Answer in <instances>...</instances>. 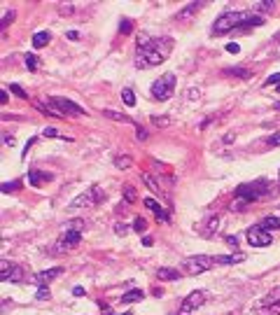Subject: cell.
I'll return each instance as SVG.
<instances>
[{"instance_id":"obj_1","label":"cell","mask_w":280,"mask_h":315,"mask_svg":"<svg viewBox=\"0 0 280 315\" xmlns=\"http://www.w3.org/2000/svg\"><path fill=\"white\" fill-rule=\"evenodd\" d=\"M173 38H147L138 35V54H136V68H154L171 56Z\"/></svg>"},{"instance_id":"obj_2","label":"cell","mask_w":280,"mask_h":315,"mask_svg":"<svg viewBox=\"0 0 280 315\" xmlns=\"http://www.w3.org/2000/svg\"><path fill=\"white\" fill-rule=\"evenodd\" d=\"M264 17L252 14V12H226L222 17H217L213 23V33L215 35H224L229 31H238V28H250V26H261Z\"/></svg>"},{"instance_id":"obj_3","label":"cell","mask_w":280,"mask_h":315,"mask_svg":"<svg viewBox=\"0 0 280 315\" xmlns=\"http://www.w3.org/2000/svg\"><path fill=\"white\" fill-rule=\"evenodd\" d=\"M271 191V187L264 182V180H259V182H248V185H238L236 191H234V196L238 199V203H252V201L261 199V196H266Z\"/></svg>"},{"instance_id":"obj_4","label":"cell","mask_w":280,"mask_h":315,"mask_svg":"<svg viewBox=\"0 0 280 315\" xmlns=\"http://www.w3.org/2000/svg\"><path fill=\"white\" fill-rule=\"evenodd\" d=\"M175 82H178V77L173 73H166L163 77L152 82V89H150L152 96H154L157 101H168L173 96V91H175Z\"/></svg>"},{"instance_id":"obj_5","label":"cell","mask_w":280,"mask_h":315,"mask_svg":"<svg viewBox=\"0 0 280 315\" xmlns=\"http://www.w3.org/2000/svg\"><path fill=\"white\" fill-rule=\"evenodd\" d=\"M215 266V259L213 257H208V254H192V257H187L182 262V269L189 275H199V273H205L210 271Z\"/></svg>"},{"instance_id":"obj_6","label":"cell","mask_w":280,"mask_h":315,"mask_svg":"<svg viewBox=\"0 0 280 315\" xmlns=\"http://www.w3.org/2000/svg\"><path fill=\"white\" fill-rule=\"evenodd\" d=\"M205 301H208V292L205 290H194L192 294L184 296L182 306H180V315H194Z\"/></svg>"},{"instance_id":"obj_7","label":"cell","mask_w":280,"mask_h":315,"mask_svg":"<svg viewBox=\"0 0 280 315\" xmlns=\"http://www.w3.org/2000/svg\"><path fill=\"white\" fill-rule=\"evenodd\" d=\"M248 243L252 248H266V245L273 243V236H271V231H266L261 224H255V227L248 229Z\"/></svg>"},{"instance_id":"obj_8","label":"cell","mask_w":280,"mask_h":315,"mask_svg":"<svg viewBox=\"0 0 280 315\" xmlns=\"http://www.w3.org/2000/svg\"><path fill=\"white\" fill-rule=\"evenodd\" d=\"M52 105H56L63 115H86V110L82 105H77L75 101H70V98H63V96H52L49 98Z\"/></svg>"},{"instance_id":"obj_9","label":"cell","mask_w":280,"mask_h":315,"mask_svg":"<svg viewBox=\"0 0 280 315\" xmlns=\"http://www.w3.org/2000/svg\"><path fill=\"white\" fill-rule=\"evenodd\" d=\"M80 241H82V233H80V229H68L59 238V243H56V250H70V248H75V245H80Z\"/></svg>"},{"instance_id":"obj_10","label":"cell","mask_w":280,"mask_h":315,"mask_svg":"<svg viewBox=\"0 0 280 315\" xmlns=\"http://www.w3.org/2000/svg\"><path fill=\"white\" fill-rule=\"evenodd\" d=\"M98 199H100V189H98V187H91V189H86L82 196L73 199L70 208L75 210V208H84V206H94V203H96Z\"/></svg>"},{"instance_id":"obj_11","label":"cell","mask_w":280,"mask_h":315,"mask_svg":"<svg viewBox=\"0 0 280 315\" xmlns=\"http://www.w3.org/2000/svg\"><path fill=\"white\" fill-rule=\"evenodd\" d=\"M61 273H63V269H61V266H54V269H47V271H40L38 275H35V285H40V287H42V285L52 283L54 278H59Z\"/></svg>"},{"instance_id":"obj_12","label":"cell","mask_w":280,"mask_h":315,"mask_svg":"<svg viewBox=\"0 0 280 315\" xmlns=\"http://www.w3.org/2000/svg\"><path fill=\"white\" fill-rule=\"evenodd\" d=\"M49 180H54L52 173H42V170H38V168H31V170H28V182H31L33 187H42L44 182H49Z\"/></svg>"},{"instance_id":"obj_13","label":"cell","mask_w":280,"mask_h":315,"mask_svg":"<svg viewBox=\"0 0 280 315\" xmlns=\"http://www.w3.org/2000/svg\"><path fill=\"white\" fill-rule=\"evenodd\" d=\"M157 278L163 280V283H173V280H180L182 273L178 271V269H171V266H161V269L157 271Z\"/></svg>"},{"instance_id":"obj_14","label":"cell","mask_w":280,"mask_h":315,"mask_svg":"<svg viewBox=\"0 0 280 315\" xmlns=\"http://www.w3.org/2000/svg\"><path fill=\"white\" fill-rule=\"evenodd\" d=\"M21 278H23V269L17 266V264H12L10 271L0 275V280H5V283H21Z\"/></svg>"},{"instance_id":"obj_15","label":"cell","mask_w":280,"mask_h":315,"mask_svg":"<svg viewBox=\"0 0 280 315\" xmlns=\"http://www.w3.org/2000/svg\"><path fill=\"white\" fill-rule=\"evenodd\" d=\"M49 42H52V33L49 31H38L33 35V47H35V49H42Z\"/></svg>"},{"instance_id":"obj_16","label":"cell","mask_w":280,"mask_h":315,"mask_svg":"<svg viewBox=\"0 0 280 315\" xmlns=\"http://www.w3.org/2000/svg\"><path fill=\"white\" fill-rule=\"evenodd\" d=\"M213 259H215V264H240L245 259V254L243 252H236V254H217Z\"/></svg>"},{"instance_id":"obj_17","label":"cell","mask_w":280,"mask_h":315,"mask_svg":"<svg viewBox=\"0 0 280 315\" xmlns=\"http://www.w3.org/2000/svg\"><path fill=\"white\" fill-rule=\"evenodd\" d=\"M217 229H220V217H208V220H205V224L199 231H201V236H205V238H208V236H213Z\"/></svg>"},{"instance_id":"obj_18","label":"cell","mask_w":280,"mask_h":315,"mask_svg":"<svg viewBox=\"0 0 280 315\" xmlns=\"http://www.w3.org/2000/svg\"><path fill=\"white\" fill-rule=\"evenodd\" d=\"M103 115L110 117V119H115V122H121V124H131V126H136L138 128V124L131 119L129 115H124V112H115V110H103Z\"/></svg>"},{"instance_id":"obj_19","label":"cell","mask_w":280,"mask_h":315,"mask_svg":"<svg viewBox=\"0 0 280 315\" xmlns=\"http://www.w3.org/2000/svg\"><path fill=\"white\" fill-rule=\"evenodd\" d=\"M142 296H145L142 290H129V292H124L121 296H119V301H121V304H136V301H140Z\"/></svg>"},{"instance_id":"obj_20","label":"cell","mask_w":280,"mask_h":315,"mask_svg":"<svg viewBox=\"0 0 280 315\" xmlns=\"http://www.w3.org/2000/svg\"><path fill=\"white\" fill-rule=\"evenodd\" d=\"M142 203H145V208H150L152 212H154V215H157V217H161L163 222H168V215H166V212H163L161 203H157V201H154V199H145V201H142Z\"/></svg>"},{"instance_id":"obj_21","label":"cell","mask_w":280,"mask_h":315,"mask_svg":"<svg viewBox=\"0 0 280 315\" xmlns=\"http://www.w3.org/2000/svg\"><path fill=\"white\" fill-rule=\"evenodd\" d=\"M276 304H280V287L271 290V292L261 299V306H276Z\"/></svg>"},{"instance_id":"obj_22","label":"cell","mask_w":280,"mask_h":315,"mask_svg":"<svg viewBox=\"0 0 280 315\" xmlns=\"http://www.w3.org/2000/svg\"><path fill=\"white\" fill-rule=\"evenodd\" d=\"M140 180H142V182L147 185V189H150V191H154V194H159V191H161V187H159V182H157V180L152 178L150 173H140Z\"/></svg>"},{"instance_id":"obj_23","label":"cell","mask_w":280,"mask_h":315,"mask_svg":"<svg viewBox=\"0 0 280 315\" xmlns=\"http://www.w3.org/2000/svg\"><path fill=\"white\" fill-rule=\"evenodd\" d=\"M115 166H117L119 170H126V168L133 166V159H131L129 154H117V157H115Z\"/></svg>"},{"instance_id":"obj_24","label":"cell","mask_w":280,"mask_h":315,"mask_svg":"<svg viewBox=\"0 0 280 315\" xmlns=\"http://www.w3.org/2000/svg\"><path fill=\"white\" fill-rule=\"evenodd\" d=\"M42 136L44 138H59V140H65V143H73V138H65L63 133H59L54 126H47V128H42Z\"/></svg>"},{"instance_id":"obj_25","label":"cell","mask_w":280,"mask_h":315,"mask_svg":"<svg viewBox=\"0 0 280 315\" xmlns=\"http://www.w3.org/2000/svg\"><path fill=\"white\" fill-rule=\"evenodd\" d=\"M259 224H261V227H264L266 231H271V229H280V220H278V217H264V220L259 222Z\"/></svg>"},{"instance_id":"obj_26","label":"cell","mask_w":280,"mask_h":315,"mask_svg":"<svg viewBox=\"0 0 280 315\" xmlns=\"http://www.w3.org/2000/svg\"><path fill=\"white\" fill-rule=\"evenodd\" d=\"M121 101H124V105L133 107V105H136V94H133L131 89H124V91H121Z\"/></svg>"},{"instance_id":"obj_27","label":"cell","mask_w":280,"mask_h":315,"mask_svg":"<svg viewBox=\"0 0 280 315\" xmlns=\"http://www.w3.org/2000/svg\"><path fill=\"white\" fill-rule=\"evenodd\" d=\"M21 187V180H12V182H2V191H5V194H7V191H17V189Z\"/></svg>"},{"instance_id":"obj_28","label":"cell","mask_w":280,"mask_h":315,"mask_svg":"<svg viewBox=\"0 0 280 315\" xmlns=\"http://www.w3.org/2000/svg\"><path fill=\"white\" fill-rule=\"evenodd\" d=\"M131 31H133V23H131V19H121V21H119V33H121V35H129Z\"/></svg>"},{"instance_id":"obj_29","label":"cell","mask_w":280,"mask_h":315,"mask_svg":"<svg viewBox=\"0 0 280 315\" xmlns=\"http://www.w3.org/2000/svg\"><path fill=\"white\" fill-rule=\"evenodd\" d=\"M226 75H234V77H248V70H245V68H226L224 70Z\"/></svg>"},{"instance_id":"obj_30","label":"cell","mask_w":280,"mask_h":315,"mask_svg":"<svg viewBox=\"0 0 280 315\" xmlns=\"http://www.w3.org/2000/svg\"><path fill=\"white\" fill-rule=\"evenodd\" d=\"M124 199H126V203H133V201H136V189L131 187V185L124 187Z\"/></svg>"},{"instance_id":"obj_31","label":"cell","mask_w":280,"mask_h":315,"mask_svg":"<svg viewBox=\"0 0 280 315\" xmlns=\"http://www.w3.org/2000/svg\"><path fill=\"white\" fill-rule=\"evenodd\" d=\"M145 229H147V222L142 220V217H136V220H133V231H138V233H142Z\"/></svg>"},{"instance_id":"obj_32","label":"cell","mask_w":280,"mask_h":315,"mask_svg":"<svg viewBox=\"0 0 280 315\" xmlns=\"http://www.w3.org/2000/svg\"><path fill=\"white\" fill-rule=\"evenodd\" d=\"M152 124L154 126H171V117H152Z\"/></svg>"},{"instance_id":"obj_33","label":"cell","mask_w":280,"mask_h":315,"mask_svg":"<svg viewBox=\"0 0 280 315\" xmlns=\"http://www.w3.org/2000/svg\"><path fill=\"white\" fill-rule=\"evenodd\" d=\"M56 7H59V12H61V14H73V10H75V5H70V2H68V5H65V2H59V5H56Z\"/></svg>"},{"instance_id":"obj_34","label":"cell","mask_w":280,"mask_h":315,"mask_svg":"<svg viewBox=\"0 0 280 315\" xmlns=\"http://www.w3.org/2000/svg\"><path fill=\"white\" fill-rule=\"evenodd\" d=\"M26 65H28V70H35L38 68V59H35V54H26Z\"/></svg>"},{"instance_id":"obj_35","label":"cell","mask_w":280,"mask_h":315,"mask_svg":"<svg viewBox=\"0 0 280 315\" xmlns=\"http://www.w3.org/2000/svg\"><path fill=\"white\" fill-rule=\"evenodd\" d=\"M10 91H14V94L19 96V98H23V101L28 98V94L23 91V89H21V86H19V84H10Z\"/></svg>"},{"instance_id":"obj_36","label":"cell","mask_w":280,"mask_h":315,"mask_svg":"<svg viewBox=\"0 0 280 315\" xmlns=\"http://www.w3.org/2000/svg\"><path fill=\"white\" fill-rule=\"evenodd\" d=\"M280 84V73L271 75V77H266V82H264V86H278Z\"/></svg>"},{"instance_id":"obj_37","label":"cell","mask_w":280,"mask_h":315,"mask_svg":"<svg viewBox=\"0 0 280 315\" xmlns=\"http://www.w3.org/2000/svg\"><path fill=\"white\" fill-rule=\"evenodd\" d=\"M49 296H52V292H49V287H40V290H38V299H40V301H47V299H49Z\"/></svg>"},{"instance_id":"obj_38","label":"cell","mask_w":280,"mask_h":315,"mask_svg":"<svg viewBox=\"0 0 280 315\" xmlns=\"http://www.w3.org/2000/svg\"><path fill=\"white\" fill-rule=\"evenodd\" d=\"M276 7L273 2H255V10H261V12H271Z\"/></svg>"},{"instance_id":"obj_39","label":"cell","mask_w":280,"mask_h":315,"mask_svg":"<svg viewBox=\"0 0 280 315\" xmlns=\"http://www.w3.org/2000/svg\"><path fill=\"white\" fill-rule=\"evenodd\" d=\"M12 21H14V12H5V14H2V31H5V28H7V23H12Z\"/></svg>"},{"instance_id":"obj_40","label":"cell","mask_w":280,"mask_h":315,"mask_svg":"<svg viewBox=\"0 0 280 315\" xmlns=\"http://www.w3.org/2000/svg\"><path fill=\"white\" fill-rule=\"evenodd\" d=\"M115 233L124 236V233H129V227H126V224H115Z\"/></svg>"},{"instance_id":"obj_41","label":"cell","mask_w":280,"mask_h":315,"mask_svg":"<svg viewBox=\"0 0 280 315\" xmlns=\"http://www.w3.org/2000/svg\"><path fill=\"white\" fill-rule=\"evenodd\" d=\"M136 138H138V140H147V131H145L142 126H138V128H136Z\"/></svg>"},{"instance_id":"obj_42","label":"cell","mask_w":280,"mask_h":315,"mask_svg":"<svg viewBox=\"0 0 280 315\" xmlns=\"http://www.w3.org/2000/svg\"><path fill=\"white\" fill-rule=\"evenodd\" d=\"M226 52H229V54H238V52H240V47H238L236 42H229V44H226Z\"/></svg>"},{"instance_id":"obj_43","label":"cell","mask_w":280,"mask_h":315,"mask_svg":"<svg viewBox=\"0 0 280 315\" xmlns=\"http://www.w3.org/2000/svg\"><path fill=\"white\" fill-rule=\"evenodd\" d=\"M12 269V264L7 262V259H2V262H0V275H2V273H7Z\"/></svg>"},{"instance_id":"obj_44","label":"cell","mask_w":280,"mask_h":315,"mask_svg":"<svg viewBox=\"0 0 280 315\" xmlns=\"http://www.w3.org/2000/svg\"><path fill=\"white\" fill-rule=\"evenodd\" d=\"M266 143H269L271 147H278V145H280V133H276V136H271L269 140H266Z\"/></svg>"},{"instance_id":"obj_45","label":"cell","mask_w":280,"mask_h":315,"mask_svg":"<svg viewBox=\"0 0 280 315\" xmlns=\"http://www.w3.org/2000/svg\"><path fill=\"white\" fill-rule=\"evenodd\" d=\"M224 241H226V245H231V248H238V238H236V236H226Z\"/></svg>"},{"instance_id":"obj_46","label":"cell","mask_w":280,"mask_h":315,"mask_svg":"<svg viewBox=\"0 0 280 315\" xmlns=\"http://www.w3.org/2000/svg\"><path fill=\"white\" fill-rule=\"evenodd\" d=\"M65 35H68V40H80V33L77 31H68Z\"/></svg>"},{"instance_id":"obj_47","label":"cell","mask_w":280,"mask_h":315,"mask_svg":"<svg viewBox=\"0 0 280 315\" xmlns=\"http://www.w3.org/2000/svg\"><path fill=\"white\" fill-rule=\"evenodd\" d=\"M152 243L154 241H152L150 236H145V238H142V245H145V248H152Z\"/></svg>"},{"instance_id":"obj_48","label":"cell","mask_w":280,"mask_h":315,"mask_svg":"<svg viewBox=\"0 0 280 315\" xmlns=\"http://www.w3.org/2000/svg\"><path fill=\"white\" fill-rule=\"evenodd\" d=\"M2 140H5V145H14V138L12 136H2Z\"/></svg>"},{"instance_id":"obj_49","label":"cell","mask_w":280,"mask_h":315,"mask_svg":"<svg viewBox=\"0 0 280 315\" xmlns=\"http://www.w3.org/2000/svg\"><path fill=\"white\" fill-rule=\"evenodd\" d=\"M73 294H75V296H80V294H84V287H75V290H73Z\"/></svg>"},{"instance_id":"obj_50","label":"cell","mask_w":280,"mask_h":315,"mask_svg":"<svg viewBox=\"0 0 280 315\" xmlns=\"http://www.w3.org/2000/svg\"><path fill=\"white\" fill-rule=\"evenodd\" d=\"M105 315H133V313H129V311H126V313H112V311H108Z\"/></svg>"},{"instance_id":"obj_51","label":"cell","mask_w":280,"mask_h":315,"mask_svg":"<svg viewBox=\"0 0 280 315\" xmlns=\"http://www.w3.org/2000/svg\"><path fill=\"white\" fill-rule=\"evenodd\" d=\"M276 91H278V94H280V84H278V86H276Z\"/></svg>"}]
</instances>
